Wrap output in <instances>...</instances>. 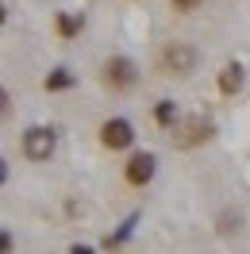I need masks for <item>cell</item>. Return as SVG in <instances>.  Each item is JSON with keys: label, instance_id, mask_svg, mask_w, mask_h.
<instances>
[{"label": "cell", "instance_id": "obj_1", "mask_svg": "<svg viewBox=\"0 0 250 254\" xmlns=\"http://www.w3.org/2000/svg\"><path fill=\"white\" fill-rule=\"evenodd\" d=\"M196 62H200V54H196V47H188V43H170V47L162 50V69L170 77H188L196 69Z\"/></svg>", "mask_w": 250, "mask_h": 254}, {"label": "cell", "instance_id": "obj_2", "mask_svg": "<svg viewBox=\"0 0 250 254\" xmlns=\"http://www.w3.org/2000/svg\"><path fill=\"white\" fill-rule=\"evenodd\" d=\"M135 81H139V69L131 58H108L104 62V85L116 89V93H127V89H135Z\"/></svg>", "mask_w": 250, "mask_h": 254}, {"label": "cell", "instance_id": "obj_3", "mask_svg": "<svg viewBox=\"0 0 250 254\" xmlns=\"http://www.w3.org/2000/svg\"><path fill=\"white\" fill-rule=\"evenodd\" d=\"M135 143V127L127 124V120H104L100 124V146H108V150H127V146Z\"/></svg>", "mask_w": 250, "mask_h": 254}, {"label": "cell", "instance_id": "obj_4", "mask_svg": "<svg viewBox=\"0 0 250 254\" xmlns=\"http://www.w3.org/2000/svg\"><path fill=\"white\" fill-rule=\"evenodd\" d=\"M154 170H158V158H154V154H150V150H135V154L127 158V166H124V177H127V185L142 189V185L154 177Z\"/></svg>", "mask_w": 250, "mask_h": 254}, {"label": "cell", "instance_id": "obj_5", "mask_svg": "<svg viewBox=\"0 0 250 254\" xmlns=\"http://www.w3.org/2000/svg\"><path fill=\"white\" fill-rule=\"evenodd\" d=\"M23 154L31 162H47L54 154V135H50L47 127H27L23 131Z\"/></svg>", "mask_w": 250, "mask_h": 254}, {"label": "cell", "instance_id": "obj_6", "mask_svg": "<svg viewBox=\"0 0 250 254\" xmlns=\"http://www.w3.org/2000/svg\"><path fill=\"white\" fill-rule=\"evenodd\" d=\"M212 131H216L212 120H204V116H188L173 135H177V146H196V143H204V139H212Z\"/></svg>", "mask_w": 250, "mask_h": 254}, {"label": "cell", "instance_id": "obj_7", "mask_svg": "<svg viewBox=\"0 0 250 254\" xmlns=\"http://www.w3.org/2000/svg\"><path fill=\"white\" fill-rule=\"evenodd\" d=\"M239 89H243V65H239V62L223 65V69H219V93H223V96H235Z\"/></svg>", "mask_w": 250, "mask_h": 254}, {"label": "cell", "instance_id": "obj_8", "mask_svg": "<svg viewBox=\"0 0 250 254\" xmlns=\"http://www.w3.org/2000/svg\"><path fill=\"white\" fill-rule=\"evenodd\" d=\"M154 120H158V127H173L177 124V104H173V100H158L154 104Z\"/></svg>", "mask_w": 250, "mask_h": 254}, {"label": "cell", "instance_id": "obj_9", "mask_svg": "<svg viewBox=\"0 0 250 254\" xmlns=\"http://www.w3.org/2000/svg\"><path fill=\"white\" fill-rule=\"evenodd\" d=\"M43 85H47V93H58V89H69V85H73V73H69V69H54V73H50V77L43 81Z\"/></svg>", "mask_w": 250, "mask_h": 254}, {"label": "cell", "instance_id": "obj_10", "mask_svg": "<svg viewBox=\"0 0 250 254\" xmlns=\"http://www.w3.org/2000/svg\"><path fill=\"white\" fill-rule=\"evenodd\" d=\"M77 31H81V19L69 16V12H62V16H58V35H62V39H73Z\"/></svg>", "mask_w": 250, "mask_h": 254}, {"label": "cell", "instance_id": "obj_11", "mask_svg": "<svg viewBox=\"0 0 250 254\" xmlns=\"http://www.w3.org/2000/svg\"><path fill=\"white\" fill-rule=\"evenodd\" d=\"M170 4H173V12H181V16H192V12L200 8L204 0H170Z\"/></svg>", "mask_w": 250, "mask_h": 254}]
</instances>
